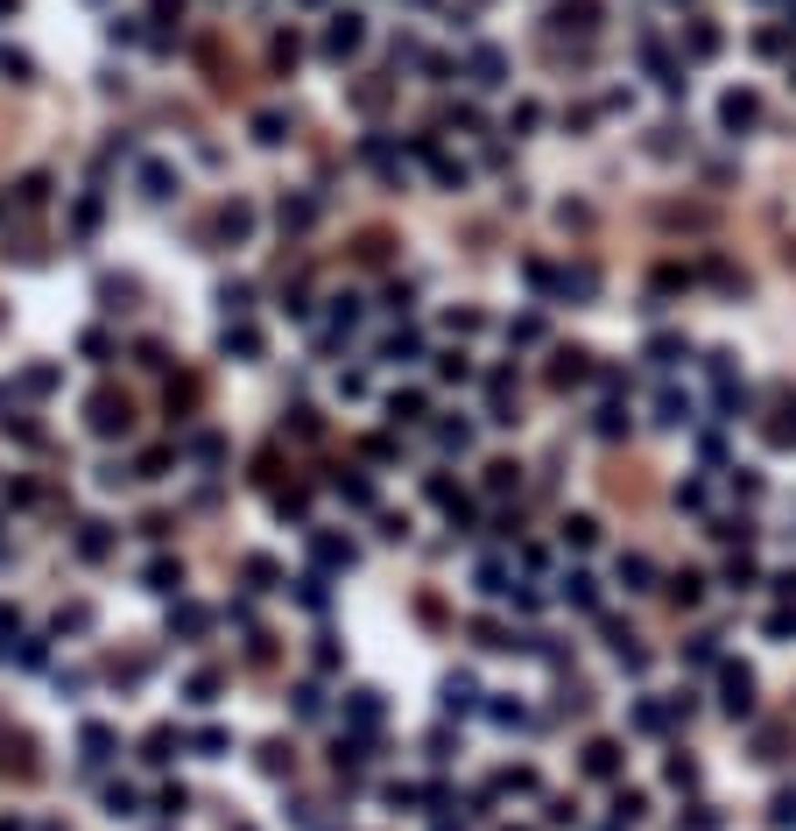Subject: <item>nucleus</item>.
Returning a JSON list of instances; mask_svg holds the SVG:
<instances>
[{"label":"nucleus","instance_id":"1","mask_svg":"<svg viewBox=\"0 0 796 831\" xmlns=\"http://www.w3.org/2000/svg\"><path fill=\"white\" fill-rule=\"evenodd\" d=\"M85 423H92V437H128L134 430V402L113 395V388H99V395L85 402Z\"/></svg>","mask_w":796,"mask_h":831},{"label":"nucleus","instance_id":"2","mask_svg":"<svg viewBox=\"0 0 796 831\" xmlns=\"http://www.w3.org/2000/svg\"><path fill=\"white\" fill-rule=\"evenodd\" d=\"M719 712L726 719H754V670H740V663L719 670Z\"/></svg>","mask_w":796,"mask_h":831},{"label":"nucleus","instance_id":"3","mask_svg":"<svg viewBox=\"0 0 796 831\" xmlns=\"http://www.w3.org/2000/svg\"><path fill=\"white\" fill-rule=\"evenodd\" d=\"M360 43H367V22H360V15H332V28H324V56H332V64H345Z\"/></svg>","mask_w":796,"mask_h":831},{"label":"nucleus","instance_id":"4","mask_svg":"<svg viewBox=\"0 0 796 831\" xmlns=\"http://www.w3.org/2000/svg\"><path fill=\"white\" fill-rule=\"evenodd\" d=\"M754 120H761V99H754V92H726V99H719V127H726V135H747Z\"/></svg>","mask_w":796,"mask_h":831},{"label":"nucleus","instance_id":"5","mask_svg":"<svg viewBox=\"0 0 796 831\" xmlns=\"http://www.w3.org/2000/svg\"><path fill=\"white\" fill-rule=\"evenodd\" d=\"M465 71H473V85H479V92H494V85H507V56L494 50V43H479Z\"/></svg>","mask_w":796,"mask_h":831},{"label":"nucleus","instance_id":"6","mask_svg":"<svg viewBox=\"0 0 796 831\" xmlns=\"http://www.w3.org/2000/svg\"><path fill=\"white\" fill-rule=\"evenodd\" d=\"M78 747H85V768H107V761H113V747H120V733L92 719V725L78 733Z\"/></svg>","mask_w":796,"mask_h":831},{"label":"nucleus","instance_id":"7","mask_svg":"<svg viewBox=\"0 0 796 831\" xmlns=\"http://www.w3.org/2000/svg\"><path fill=\"white\" fill-rule=\"evenodd\" d=\"M219 233H226V240H247V233H254V205H247V198H226V205H219Z\"/></svg>","mask_w":796,"mask_h":831},{"label":"nucleus","instance_id":"8","mask_svg":"<svg viewBox=\"0 0 796 831\" xmlns=\"http://www.w3.org/2000/svg\"><path fill=\"white\" fill-rule=\"evenodd\" d=\"M585 775H599V782L620 775V740H592L585 747Z\"/></svg>","mask_w":796,"mask_h":831},{"label":"nucleus","instance_id":"9","mask_svg":"<svg viewBox=\"0 0 796 831\" xmlns=\"http://www.w3.org/2000/svg\"><path fill=\"white\" fill-rule=\"evenodd\" d=\"M437 697H444V712H473V704H479V684H473V676H465V670H452V676H444V691H437Z\"/></svg>","mask_w":796,"mask_h":831},{"label":"nucleus","instance_id":"10","mask_svg":"<svg viewBox=\"0 0 796 831\" xmlns=\"http://www.w3.org/2000/svg\"><path fill=\"white\" fill-rule=\"evenodd\" d=\"M564 606H585V613H592V606H599V578H592V571H564Z\"/></svg>","mask_w":796,"mask_h":831},{"label":"nucleus","instance_id":"11","mask_svg":"<svg viewBox=\"0 0 796 831\" xmlns=\"http://www.w3.org/2000/svg\"><path fill=\"white\" fill-rule=\"evenodd\" d=\"M141 198H177V169H169V162H141Z\"/></svg>","mask_w":796,"mask_h":831},{"label":"nucleus","instance_id":"12","mask_svg":"<svg viewBox=\"0 0 796 831\" xmlns=\"http://www.w3.org/2000/svg\"><path fill=\"white\" fill-rule=\"evenodd\" d=\"M345 719L360 725V733H373V725H381V691H352L345 697Z\"/></svg>","mask_w":796,"mask_h":831},{"label":"nucleus","instance_id":"13","mask_svg":"<svg viewBox=\"0 0 796 831\" xmlns=\"http://www.w3.org/2000/svg\"><path fill=\"white\" fill-rule=\"evenodd\" d=\"M620 585H628V592H648V585H656V563L641 557V550H628V557H620Z\"/></svg>","mask_w":796,"mask_h":831},{"label":"nucleus","instance_id":"14","mask_svg":"<svg viewBox=\"0 0 796 831\" xmlns=\"http://www.w3.org/2000/svg\"><path fill=\"white\" fill-rule=\"evenodd\" d=\"M677 360H690V346L677 339V331H663V339H648V367H663V374H669Z\"/></svg>","mask_w":796,"mask_h":831},{"label":"nucleus","instance_id":"15","mask_svg":"<svg viewBox=\"0 0 796 831\" xmlns=\"http://www.w3.org/2000/svg\"><path fill=\"white\" fill-rule=\"evenodd\" d=\"M557 28H599V0H557Z\"/></svg>","mask_w":796,"mask_h":831},{"label":"nucleus","instance_id":"16","mask_svg":"<svg viewBox=\"0 0 796 831\" xmlns=\"http://www.w3.org/2000/svg\"><path fill=\"white\" fill-rule=\"evenodd\" d=\"M564 542H571V550H592V542H599V514H564Z\"/></svg>","mask_w":796,"mask_h":831},{"label":"nucleus","instance_id":"17","mask_svg":"<svg viewBox=\"0 0 796 831\" xmlns=\"http://www.w3.org/2000/svg\"><path fill=\"white\" fill-rule=\"evenodd\" d=\"M205 627H212V613H205V606H177V613H169V634H184V642H198Z\"/></svg>","mask_w":796,"mask_h":831},{"label":"nucleus","instance_id":"18","mask_svg":"<svg viewBox=\"0 0 796 831\" xmlns=\"http://www.w3.org/2000/svg\"><path fill=\"white\" fill-rule=\"evenodd\" d=\"M290 768H296L290 740H261V775H290Z\"/></svg>","mask_w":796,"mask_h":831},{"label":"nucleus","instance_id":"19","mask_svg":"<svg viewBox=\"0 0 796 831\" xmlns=\"http://www.w3.org/2000/svg\"><path fill=\"white\" fill-rule=\"evenodd\" d=\"M585 360H592V352H578V346H571V352H557V367H550V380H557V388H571V380H585V374H592Z\"/></svg>","mask_w":796,"mask_h":831},{"label":"nucleus","instance_id":"20","mask_svg":"<svg viewBox=\"0 0 796 831\" xmlns=\"http://www.w3.org/2000/svg\"><path fill=\"white\" fill-rule=\"evenodd\" d=\"M656 423H663V430H684V423H690V395H677V388H669L663 402H656Z\"/></svg>","mask_w":796,"mask_h":831},{"label":"nucleus","instance_id":"21","mask_svg":"<svg viewBox=\"0 0 796 831\" xmlns=\"http://www.w3.org/2000/svg\"><path fill=\"white\" fill-rule=\"evenodd\" d=\"M190 747L205 754V761H219V754L233 747V733H226V725H198V733H190Z\"/></svg>","mask_w":796,"mask_h":831},{"label":"nucleus","instance_id":"22","mask_svg":"<svg viewBox=\"0 0 796 831\" xmlns=\"http://www.w3.org/2000/svg\"><path fill=\"white\" fill-rule=\"evenodd\" d=\"M169 747H184V740H177V725H148V740H141V761H169Z\"/></svg>","mask_w":796,"mask_h":831},{"label":"nucleus","instance_id":"23","mask_svg":"<svg viewBox=\"0 0 796 831\" xmlns=\"http://www.w3.org/2000/svg\"><path fill=\"white\" fill-rule=\"evenodd\" d=\"M669 599H677V606H698V599H705V571H677V578H669Z\"/></svg>","mask_w":796,"mask_h":831},{"label":"nucleus","instance_id":"24","mask_svg":"<svg viewBox=\"0 0 796 831\" xmlns=\"http://www.w3.org/2000/svg\"><path fill=\"white\" fill-rule=\"evenodd\" d=\"M494 789H501V796H536V768H501Z\"/></svg>","mask_w":796,"mask_h":831},{"label":"nucleus","instance_id":"25","mask_svg":"<svg viewBox=\"0 0 796 831\" xmlns=\"http://www.w3.org/2000/svg\"><path fill=\"white\" fill-rule=\"evenodd\" d=\"M782 423H769V444H796V395L782 388V409H775Z\"/></svg>","mask_w":796,"mask_h":831},{"label":"nucleus","instance_id":"26","mask_svg":"<svg viewBox=\"0 0 796 831\" xmlns=\"http://www.w3.org/2000/svg\"><path fill=\"white\" fill-rule=\"evenodd\" d=\"M226 352H240V360H261V331H247V324H226Z\"/></svg>","mask_w":796,"mask_h":831},{"label":"nucleus","instance_id":"27","mask_svg":"<svg viewBox=\"0 0 796 831\" xmlns=\"http://www.w3.org/2000/svg\"><path fill=\"white\" fill-rule=\"evenodd\" d=\"M177 585H184V563H169V557L148 563V592H177Z\"/></svg>","mask_w":796,"mask_h":831},{"label":"nucleus","instance_id":"28","mask_svg":"<svg viewBox=\"0 0 796 831\" xmlns=\"http://www.w3.org/2000/svg\"><path fill=\"white\" fill-rule=\"evenodd\" d=\"M282 135H290V120H282V113H254V141H261V148H275Z\"/></svg>","mask_w":796,"mask_h":831},{"label":"nucleus","instance_id":"29","mask_svg":"<svg viewBox=\"0 0 796 831\" xmlns=\"http://www.w3.org/2000/svg\"><path fill=\"white\" fill-rule=\"evenodd\" d=\"M78 550H85V557H107V550H113L107 522H85V529H78Z\"/></svg>","mask_w":796,"mask_h":831},{"label":"nucleus","instance_id":"30","mask_svg":"<svg viewBox=\"0 0 796 831\" xmlns=\"http://www.w3.org/2000/svg\"><path fill=\"white\" fill-rule=\"evenodd\" d=\"M247 585H254V592H275V585H282V571H275L268 557H247Z\"/></svg>","mask_w":796,"mask_h":831},{"label":"nucleus","instance_id":"31","mask_svg":"<svg viewBox=\"0 0 796 831\" xmlns=\"http://www.w3.org/2000/svg\"><path fill=\"white\" fill-rule=\"evenodd\" d=\"M416 352H424V339H416V331H395V339H388V346H381V360H416Z\"/></svg>","mask_w":796,"mask_h":831},{"label":"nucleus","instance_id":"32","mask_svg":"<svg viewBox=\"0 0 796 831\" xmlns=\"http://www.w3.org/2000/svg\"><path fill=\"white\" fill-rule=\"evenodd\" d=\"M339 501H352V508H373V486L360 480V472H339Z\"/></svg>","mask_w":796,"mask_h":831},{"label":"nucleus","instance_id":"33","mask_svg":"<svg viewBox=\"0 0 796 831\" xmlns=\"http://www.w3.org/2000/svg\"><path fill=\"white\" fill-rule=\"evenodd\" d=\"M219 684H226L219 670H198V676H190V691H184V697H190V704H212V697H219Z\"/></svg>","mask_w":796,"mask_h":831},{"label":"nucleus","instance_id":"34","mask_svg":"<svg viewBox=\"0 0 796 831\" xmlns=\"http://www.w3.org/2000/svg\"><path fill=\"white\" fill-rule=\"evenodd\" d=\"M641 810H648V796H641V789H620V796H613V817H620V825H635Z\"/></svg>","mask_w":796,"mask_h":831},{"label":"nucleus","instance_id":"35","mask_svg":"<svg viewBox=\"0 0 796 831\" xmlns=\"http://www.w3.org/2000/svg\"><path fill=\"white\" fill-rule=\"evenodd\" d=\"M684 663H690V670H705V663H719V634H698V642L684 648Z\"/></svg>","mask_w":796,"mask_h":831},{"label":"nucleus","instance_id":"36","mask_svg":"<svg viewBox=\"0 0 796 831\" xmlns=\"http://www.w3.org/2000/svg\"><path fill=\"white\" fill-rule=\"evenodd\" d=\"M684 43H690V56H712V50H719V28H712V22H690Z\"/></svg>","mask_w":796,"mask_h":831},{"label":"nucleus","instance_id":"37","mask_svg":"<svg viewBox=\"0 0 796 831\" xmlns=\"http://www.w3.org/2000/svg\"><path fill=\"white\" fill-rule=\"evenodd\" d=\"M592 430H599V437H620V430H628V409H620V402H607L599 416H592Z\"/></svg>","mask_w":796,"mask_h":831},{"label":"nucleus","instance_id":"38","mask_svg":"<svg viewBox=\"0 0 796 831\" xmlns=\"http://www.w3.org/2000/svg\"><path fill=\"white\" fill-rule=\"evenodd\" d=\"M437 374L444 380H473V360H465V352H437Z\"/></svg>","mask_w":796,"mask_h":831},{"label":"nucleus","instance_id":"39","mask_svg":"<svg viewBox=\"0 0 796 831\" xmlns=\"http://www.w3.org/2000/svg\"><path fill=\"white\" fill-rule=\"evenodd\" d=\"M290 697H296V719H324V697H318V691H311V684H296V691H290Z\"/></svg>","mask_w":796,"mask_h":831},{"label":"nucleus","instance_id":"40","mask_svg":"<svg viewBox=\"0 0 796 831\" xmlns=\"http://www.w3.org/2000/svg\"><path fill=\"white\" fill-rule=\"evenodd\" d=\"M311 218H318L311 198H282V226H311Z\"/></svg>","mask_w":796,"mask_h":831},{"label":"nucleus","instance_id":"41","mask_svg":"<svg viewBox=\"0 0 796 831\" xmlns=\"http://www.w3.org/2000/svg\"><path fill=\"white\" fill-rule=\"evenodd\" d=\"M388 416H395V423H424V395H395Z\"/></svg>","mask_w":796,"mask_h":831},{"label":"nucleus","instance_id":"42","mask_svg":"<svg viewBox=\"0 0 796 831\" xmlns=\"http://www.w3.org/2000/svg\"><path fill=\"white\" fill-rule=\"evenodd\" d=\"M669 782H677V789H690V782H698V761H690V754H669V768H663Z\"/></svg>","mask_w":796,"mask_h":831},{"label":"nucleus","instance_id":"43","mask_svg":"<svg viewBox=\"0 0 796 831\" xmlns=\"http://www.w3.org/2000/svg\"><path fill=\"white\" fill-rule=\"evenodd\" d=\"M437 444H444V451H465V444H473V423H444V430H437Z\"/></svg>","mask_w":796,"mask_h":831},{"label":"nucleus","instance_id":"44","mask_svg":"<svg viewBox=\"0 0 796 831\" xmlns=\"http://www.w3.org/2000/svg\"><path fill=\"white\" fill-rule=\"evenodd\" d=\"M507 486H515V465H507V458H494V465H486V493H507Z\"/></svg>","mask_w":796,"mask_h":831},{"label":"nucleus","instance_id":"45","mask_svg":"<svg viewBox=\"0 0 796 831\" xmlns=\"http://www.w3.org/2000/svg\"><path fill=\"white\" fill-rule=\"evenodd\" d=\"M0 71H7V78H15V85H28V56H22V50H7V43H0Z\"/></svg>","mask_w":796,"mask_h":831},{"label":"nucleus","instance_id":"46","mask_svg":"<svg viewBox=\"0 0 796 831\" xmlns=\"http://www.w3.org/2000/svg\"><path fill=\"white\" fill-rule=\"evenodd\" d=\"M22 388H28V395H50V388H56V367H28Z\"/></svg>","mask_w":796,"mask_h":831},{"label":"nucleus","instance_id":"47","mask_svg":"<svg viewBox=\"0 0 796 831\" xmlns=\"http://www.w3.org/2000/svg\"><path fill=\"white\" fill-rule=\"evenodd\" d=\"M184 810H190L184 789H162V796H156V817H184Z\"/></svg>","mask_w":796,"mask_h":831},{"label":"nucleus","instance_id":"48","mask_svg":"<svg viewBox=\"0 0 796 831\" xmlns=\"http://www.w3.org/2000/svg\"><path fill=\"white\" fill-rule=\"evenodd\" d=\"M318 557H324V563H352V542H339V536H318Z\"/></svg>","mask_w":796,"mask_h":831},{"label":"nucleus","instance_id":"49","mask_svg":"<svg viewBox=\"0 0 796 831\" xmlns=\"http://www.w3.org/2000/svg\"><path fill=\"white\" fill-rule=\"evenodd\" d=\"M782 747H790V733H782V725H769V733H761V761H782Z\"/></svg>","mask_w":796,"mask_h":831},{"label":"nucleus","instance_id":"50","mask_svg":"<svg viewBox=\"0 0 796 831\" xmlns=\"http://www.w3.org/2000/svg\"><path fill=\"white\" fill-rule=\"evenodd\" d=\"M219 303H226V318H240V310H247V282H226V289H219Z\"/></svg>","mask_w":796,"mask_h":831},{"label":"nucleus","instance_id":"51","mask_svg":"<svg viewBox=\"0 0 796 831\" xmlns=\"http://www.w3.org/2000/svg\"><path fill=\"white\" fill-rule=\"evenodd\" d=\"M543 817H550V825H571V817H578V804H571V796H550V804H543Z\"/></svg>","mask_w":796,"mask_h":831},{"label":"nucleus","instance_id":"52","mask_svg":"<svg viewBox=\"0 0 796 831\" xmlns=\"http://www.w3.org/2000/svg\"><path fill=\"white\" fill-rule=\"evenodd\" d=\"M107 352H113L107 331H85V360H99V367H107Z\"/></svg>","mask_w":796,"mask_h":831},{"label":"nucleus","instance_id":"53","mask_svg":"<svg viewBox=\"0 0 796 831\" xmlns=\"http://www.w3.org/2000/svg\"><path fill=\"white\" fill-rule=\"evenodd\" d=\"M107 810L113 817H134V789H107Z\"/></svg>","mask_w":796,"mask_h":831},{"label":"nucleus","instance_id":"54","mask_svg":"<svg viewBox=\"0 0 796 831\" xmlns=\"http://www.w3.org/2000/svg\"><path fill=\"white\" fill-rule=\"evenodd\" d=\"M690 831H719V817H712V804H690Z\"/></svg>","mask_w":796,"mask_h":831},{"label":"nucleus","instance_id":"55","mask_svg":"<svg viewBox=\"0 0 796 831\" xmlns=\"http://www.w3.org/2000/svg\"><path fill=\"white\" fill-rule=\"evenodd\" d=\"M769 817H775L782 831H790V825H796V796H775V810H769Z\"/></svg>","mask_w":796,"mask_h":831},{"label":"nucleus","instance_id":"56","mask_svg":"<svg viewBox=\"0 0 796 831\" xmlns=\"http://www.w3.org/2000/svg\"><path fill=\"white\" fill-rule=\"evenodd\" d=\"M775 592H782V599H796V571H782V578H775Z\"/></svg>","mask_w":796,"mask_h":831},{"label":"nucleus","instance_id":"57","mask_svg":"<svg viewBox=\"0 0 796 831\" xmlns=\"http://www.w3.org/2000/svg\"><path fill=\"white\" fill-rule=\"evenodd\" d=\"M156 15L169 22V15H184V0H156Z\"/></svg>","mask_w":796,"mask_h":831},{"label":"nucleus","instance_id":"58","mask_svg":"<svg viewBox=\"0 0 796 831\" xmlns=\"http://www.w3.org/2000/svg\"><path fill=\"white\" fill-rule=\"evenodd\" d=\"M15 7H22V0H0V15H15Z\"/></svg>","mask_w":796,"mask_h":831},{"label":"nucleus","instance_id":"59","mask_svg":"<svg viewBox=\"0 0 796 831\" xmlns=\"http://www.w3.org/2000/svg\"><path fill=\"white\" fill-rule=\"evenodd\" d=\"M437 831H458V825H437Z\"/></svg>","mask_w":796,"mask_h":831},{"label":"nucleus","instance_id":"60","mask_svg":"<svg viewBox=\"0 0 796 831\" xmlns=\"http://www.w3.org/2000/svg\"><path fill=\"white\" fill-rule=\"evenodd\" d=\"M233 831H254V825H233Z\"/></svg>","mask_w":796,"mask_h":831}]
</instances>
